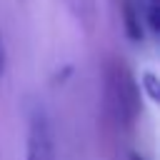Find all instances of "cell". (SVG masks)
<instances>
[{"label": "cell", "mask_w": 160, "mask_h": 160, "mask_svg": "<svg viewBox=\"0 0 160 160\" xmlns=\"http://www.w3.org/2000/svg\"><path fill=\"white\" fill-rule=\"evenodd\" d=\"M102 100H105V112L118 130H130L135 125V120L140 118L142 90H140L130 65L118 55L108 58V62H105Z\"/></svg>", "instance_id": "cell-1"}, {"label": "cell", "mask_w": 160, "mask_h": 160, "mask_svg": "<svg viewBox=\"0 0 160 160\" xmlns=\"http://www.w3.org/2000/svg\"><path fill=\"white\" fill-rule=\"evenodd\" d=\"M25 160H55V138L50 120L42 110H35L30 115L25 138Z\"/></svg>", "instance_id": "cell-2"}, {"label": "cell", "mask_w": 160, "mask_h": 160, "mask_svg": "<svg viewBox=\"0 0 160 160\" xmlns=\"http://www.w3.org/2000/svg\"><path fill=\"white\" fill-rule=\"evenodd\" d=\"M135 5L142 20V30L155 38L160 32V0H135Z\"/></svg>", "instance_id": "cell-3"}, {"label": "cell", "mask_w": 160, "mask_h": 160, "mask_svg": "<svg viewBox=\"0 0 160 160\" xmlns=\"http://www.w3.org/2000/svg\"><path fill=\"white\" fill-rule=\"evenodd\" d=\"M122 22H125V32L130 40H142L145 38V30H142V20H140V12H138V5L135 0H122Z\"/></svg>", "instance_id": "cell-4"}, {"label": "cell", "mask_w": 160, "mask_h": 160, "mask_svg": "<svg viewBox=\"0 0 160 160\" xmlns=\"http://www.w3.org/2000/svg\"><path fill=\"white\" fill-rule=\"evenodd\" d=\"M145 88V92L150 95V100H158V80H155V75L152 72H145L142 78H140V90Z\"/></svg>", "instance_id": "cell-5"}, {"label": "cell", "mask_w": 160, "mask_h": 160, "mask_svg": "<svg viewBox=\"0 0 160 160\" xmlns=\"http://www.w3.org/2000/svg\"><path fill=\"white\" fill-rule=\"evenodd\" d=\"M5 65H8V55H5V40H2V32H0V78L5 72Z\"/></svg>", "instance_id": "cell-6"}, {"label": "cell", "mask_w": 160, "mask_h": 160, "mask_svg": "<svg viewBox=\"0 0 160 160\" xmlns=\"http://www.w3.org/2000/svg\"><path fill=\"white\" fill-rule=\"evenodd\" d=\"M130 160H145V158H140L138 152H132V155H130Z\"/></svg>", "instance_id": "cell-7"}]
</instances>
